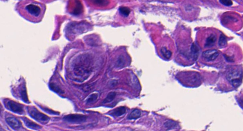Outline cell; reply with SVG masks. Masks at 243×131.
Returning <instances> with one entry per match:
<instances>
[{
	"mask_svg": "<svg viewBox=\"0 0 243 131\" xmlns=\"http://www.w3.org/2000/svg\"><path fill=\"white\" fill-rule=\"evenodd\" d=\"M27 110L31 117L42 124H46L50 120L49 117L45 114L41 113L36 108L33 107H28Z\"/></svg>",
	"mask_w": 243,
	"mask_h": 131,
	"instance_id": "obj_4",
	"label": "cell"
},
{
	"mask_svg": "<svg viewBox=\"0 0 243 131\" xmlns=\"http://www.w3.org/2000/svg\"><path fill=\"white\" fill-rule=\"evenodd\" d=\"M4 104L7 109L14 113L19 115H22L24 113L23 106L14 101L6 99L4 100Z\"/></svg>",
	"mask_w": 243,
	"mask_h": 131,
	"instance_id": "obj_5",
	"label": "cell"
},
{
	"mask_svg": "<svg viewBox=\"0 0 243 131\" xmlns=\"http://www.w3.org/2000/svg\"><path fill=\"white\" fill-rule=\"evenodd\" d=\"M98 97V94L97 93H93L91 94L86 100L87 104H90V103L95 102V101L97 100Z\"/></svg>",
	"mask_w": 243,
	"mask_h": 131,
	"instance_id": "obj_23",
	"label": "cell"
},
{
	"mask_svg": "<svg viewBox=\"0 0 243 131\" xmlns=\"http://www.w3.org/2000/svg\"><path fill=\"white\" fill-rule=\"evenodd\" d=\"M164 126L168 130H171L177 128L178 124L172 120H168L164 123Z\"/></svg>",
	"mask_w": 243,
	"mask_h": 131,
	"instance_id": "obj_15",
	"label": "cell"
},
{
	"mask_svg": "<svg viewBox=\"0 0 243 131\" xmlns=\"http://www.w3.org/2000/svg\"><path fill=\"white\" fill-rule=\"evenodd\" d=\"M25 10L29 14L31 15V16L33 17H39L42 14L41 8L35 4H29L25 6Z\"/></svg>",
	"mask_w": 243,
	"mask_h": 131,
	"instance_id": "obj_7",
	"label": "cell"
},
{
	"mask_svg": "<svg viewBox=\"0 0 243 131\" xmlns=\"http://www.w3.org/2000/svg\"><path fill=\"white\" fill-rule=\"evenodd\" d=\"M83 5L80 3V1H75L73 7L72 9V14L75 15L80 14L83 11Z\"/></svg>",
	"mask_w": 243,
	"mask_h": 131,
	"instance_id": "obj_12",
	"label": "cell"
},
{
	"mask_svg": "<svg viewBox=\"0 0 243 131\" xmlns=\"http://www.w3.org/2000/svg\"><path fill=\"white\" fill-rule=\"evenodd\" d=\"M20 94H21V97L22 98L23 102L25 103H29V100L28 97L27 96V90H26V86L25 84H23L20 89Z\"/></svg>",
	"mask_w": 243,
	"mask_h": 131,
	"instance_id": "obj_13",
	"label": "cell"
},
{
	"mask_svg": "<svg viewBox=\"0 0 243 131\" xmlns=\"http://www.w3.org/2000/svg\"><path fill=\"white\" fill-rule=\"evenodd\" d=\"M116 94L115 92H110V93L108 94V96L106 97V98L104 99V101H103V104H107V103L111 102L112 101L114 100L115 97H116Z\"/></svg>",
	"mask_w": 243,
	"mask_h": 131,
	"instance_id": "obj_18",
	"label": "cell"
},
{
	"mask_svg": "<svg viewBox=\"0 0 243 131\" xmlns=\"http://www.w3.org/2000/svg\"><path fill=\"white\" fill-rule=\"evenodd\" d=\"M199 47L195 44H192L191 48V56L193 59L196 60L199 54Z\"/></svg>",
	"mask_w": 243,
	"mask_h": 131,
	"instance_id": "obj_17",
	"label": "cell"
},
{
	"mask_svg": "<svg viewBox=\"0 0 243 131\" xmlns=\"http://www.w3.org/2000/svg\"><path fill=\"white\" fill-rule=\"evenodd\" d=\"M42 108V109H43L44 111H45L47 113L49 114H51V115H59V113H58L57 112H55L54 111L52 110L51 109H49L47 108L43 107H40Z\"/></svg>",
	"mask_w": 243,
	"mask_h": 131,
	"instance_id": "obj_25",
	"label": "cell"
},
{
	"mask_svg": "<svg viewBox=\"0 0 243 131\" xmlns=\"http://www.w3.org/2000/svg\"><path fill=\"white\" fill-rule=\"evenodd\" d=\"M141 115V112L140 110L138 109H135L133 110L130 114L129 115L128 117V119L129 120H133V119H137L138 118H139Z\"/></svg>",
	"mask_w": 243,
	"mask_h": 131,
	"instance_id": "obj_16",
	"label": "cell"
},
{
	"mask_svg": "<svg viewBox=\"0 0 243 131\" xmlns=\"http://www.w3.org/2000/svg\"><path fill=\"white\" fill-rule=\"evenodd\" d=\"M87 117L86 115L80 114H70L66 115L63 117V120L67 122L75 124H79L85 122L87 120Z\"/></svg>",
	"mask_w": 243,
	"mask_h": 131,
	"instance_id": "obj_6",
	"label": "cell"
},
{
	"mask_svg": "<svg viewBox=\"0 0 243 131\" xmlns=\"http://www.w3.org/2000/svg\"><path fill=\"white\" fill-rule=\"evenodd\" d=\"M219 52L216 49H209L203 52L202 57L203 59L206 61H211L214 60L218 57Z\"/></svg>",
	"mask_w": 243,
	"mask_h": 131,
	"instance_id": "obj_8",
	"label": "cell"
},
{
	"mask_svg": "<svg viewBox=\"0 0 243 131\" xmlns=\"http://www.w3.org/2000/svg\"><path fill=\"white\" fill-rule=\"evenodd\" d=\"M216 40V37L214 34H211L207 39L206 41L205 47H211L214 46L215 42Z\"/></svg>",
	"mask_w": 243,
	"mask_h": 131,
	"instance_id": "obj_14",
	"label": "cell"
},
{
	"mask_svg": "<svg viewBox=\"0 0 243 131\" xmlns=\"http://www.w3.org/2000/svg\"><path fill=\"white\" fill-rule=\"evenodd\" d=\"M6 121L8 125L14 130H19L22 126L21 122L14 117H6Z\"/></svg>",
	"mask_w": 243,
	"mask_h": 131,
	"instance_id": "obj_9",
	"label": "cell"
},
{
	"mask_svg": "<svg viewBox=\"0 0 243 131\" xmlns=\"http://www.w3.org/2000/svg\"><path fill=\"white\" fill-rule=\"evenodd\" d=\"M119 12H120L121 14L123 16L127 17L130 14L131 11H130L129 8L127 7H125V6H122V7H121L119 8Z\"/></svg>",
	"mask_w": 243,
	"mask_h": 131,
	"instance_id": "obj_21",
	"label": "cell"
},
{
	"mask_svg": "<svg viewBox=\"0 0 243 131\" xmlns=\"http://www.w3.org/2000/svg\"><path fill=\"white\" fill-rule=\"evenodd\" d=\"M161 53L164 58L166 59H170L172 55V52L170 50H168L165 47L161 48Z\"/></svg>",
	"mask_w": 243,
	"mask_h": 131,
	"instance_id": "obj_20",
	"label": "cell"
},
{
	"mask_svg": "<svg viewBox=\"0 0 243 131\" xmlns=\"http://www.w3.org/2000/svg\"><path fill=\"white\" fill-rule=\"evenodd\" d=\"M220 3L226 6H230L233 4V2L230 0H220Z\"/></svg>",
	"mask_w": 243,
	"mask_h": 131,
	"instance_id": "obj_26",
	"label": "cell"
},
{
	"mask_svg": "<svg viewBox=\"0 0 243 131\" xmlns=\"http://www.w3.org/2000/svg\"><path fill=\"white\" fill-rule=\"evenodd\" d=\"M22 119L24 122L25 125H26L27 127L35 130H39L42 128V127L40 125H38L33 122L32 121L27 118L22 117Z\"/></svg>",
	"mask_w": 243,
	"mask_h": 131,
	"instance_id": "obj_10",
	"label": "cell"
},
{
	"mask_svg": "<svg viewBox=\"0 0 243 131\" xmlns=\"http://www.w3.org/2000/svg\"><path fill=\"white\" fill-rule=\"evenodd\" d=\"M49 87L52 90L54 91V92H56L58 94H64L63 91L61 90V88L59 87L55 83H50L49 84Z\"/></svg>",
	"mask_w": 243,
	"mask_h": 131,
	"instance_id": "obj_22",
	"label": "cell"
},
{
	"mask_svg": "<svg viewBox=\"0 0 243 131\" xmlns=\"http://www.w3.org/2000/svg\"><path fill=\"white\" fill-rule=\"evenodd\" d=\"M93 3L95 5L99 6H106L108 4V1H93Z\"/></svg>",
	"mask_w": 243,
	"mask_h": 131,
	"instance_id": "obj_24",
	"label": "cell"
},
{
	"mask_svg": "<svg viewBox=\"0 0 243 131\" xmlns=\"http://www.w3.org/2000/svg\"><path fill=\"white\" fill-rule=\"evenodd\" d=\"M177 77L180 82L186 86H196L200 82V75L194 72L182 71Z\"/></svg>",
	"mask_w": 243,
	"mask_h": 131,
	"instance_id": "obj_1",
	"label": "cell"
},
{
	"mask_svg": "<svg viewBox=\"0 0 243 131\" xmlns=\"http://www.w3.org/2000/svg\"><path fill=\"white\" fill-rule=\"evenodd\" d=\"M90 61L89 58L84 57L80 59L74 68V73L76 76L80 77H86L90 73Z\"/></svg>",
	"mask_w": 243,
	"mask_h": 131,
	"instance_id": "obj_2",
	"label": "cell"
},
{
	"mask_svg": "<svg viewBox=\"0 0 243 131\" xmlns=\"http://www.w3.org/2000/svg\"><path fill=\"white\" fill-rule=\"evenodd\" d=\"M243 77V71L241 67H236L228 71L227 79L233 87L237 88L242 83Z\"/></svg>",
	"mask_w": 243,
	"mask_h": 131,
	"instance_id": "obj_3",
	"label": "cell"
},
{
	"mask_svg": "<svg viewBox=\"0 0 243 131\" xmlns=\"http://www.w3.org/2000/svg\"><path fill=\"white\" fill-rule=\"evenodd\" d=\"M219 45L221 48H225L227 45V39L224 35L221 34L220 35L219 41Z\"/></svg>",
	"mask_w": 243,
	"mask_h": 131,
	"instance_id": "obj_19",
	"label": "cell"
},
{
	"mask_svg": "<svg viewBox=\"0 0 243 131\" xmlns=\"http://www.w3.org/2000/svg\"><path fill=\"white\" fill-rule=\"evenodd\" d=\"M125 64V59H123V57H120L118 60L117 61V64H118V66L119 67L124 66V64Z\"/></svg>",
	"mask_w": 243,
	"mask_h": 131,
	"instance_id": "obj_27",
	"label": "cell"
},
{
	"mask_svg": "<svg viewBox=\"0 0 243 131\" xmlns=\"http://www.w3.org/2000/svg\"><path fill=\"white\" fill-rule=\"evenodd\" d=\"M126 112V108L124 107H120L116 108L112 111L109 115L113 117H119L123 115Z\"/></svg>",
	"mask_w": 243,
	"mask_h": 131,
	"instance_id": "obj_11",
	"label": "cell"
}]
</instances>
